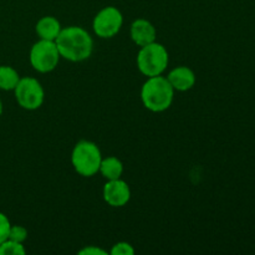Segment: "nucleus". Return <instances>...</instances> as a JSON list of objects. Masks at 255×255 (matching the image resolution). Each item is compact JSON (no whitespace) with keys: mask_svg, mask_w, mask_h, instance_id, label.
I'll return each instance as SVG.
<instances>
[{"mask_svg":"<svg viewBox=\"0 0 255 255\" xmlns=\"http://www.w3.org/2000/svg\"><path fill=\"white\" fill-rule=\"evenodd\" d=\"M55 44L60 56L71 62L85 61L94 51V40L81 26H67L61 29Z\"/></svg>","mask_w":255,"mask_h":255,"instance_id":"nucleus-1","label":"nucleus"},{"mask_svg":"<svg viewBox=\"0 0 255 255\" xmlns=\"http://www.w3.org/2000/svg\"><path fill=\"white\" fill-rule=\"evenodd\" d=\"M174 92L167 77L162 75L147 77L141 89L142 104L151 112H164L172 106Z\"/></svg>","mask_w":255,"mask_h":255,"instance_id":"nucleus-2","label":"nucleus"},{"mask_svg":"<svg viewBox=\"0 0 255 255\" xmlns=\"http://www.w3.org/2000/svg\"><path fill=\"white\" fill-rule=\"evenodd\" d=\"M102 154L95 142L82 139L75 144L71 152V163L75 171L82 177H92L99 173Z\"/></svg>","mask_w":255,"mask_h":255,"instance_id":"nucleus-3","label":"nucleus"},{"mask_svg":"<svg viewBox=\"0 0 255 255\" xmlns=\"http://www.w3.org/2000/svg\"><path fill=\"white\" fill-rule=\"evenodd\" d=\"M169 62V55L166 47L153 41L142 46L137 54V67L147 77L158 76L166 71Z\"/></svg>","mask_w":255,"mask_h":255,"instance_id":"nucleus-4","label":"nucleus"},{"mask_svg":"<svg viewBox=\"0 0 255 255\" xmlns=\"http://www.w3.org/2000/svg\"><path fill=\"white\" fill-rule=\"evenodd\" d=\"M60 59L61 56L55 41L40 39L30 49V64L35 71L41 74L54 71L59 65Z\"/></svg>","mask_w":255,"mask_h":255,"instance_id":"nucleus-5","label":"nucleus"},{"mask_svg":"<svg viewBox=\"0 0 255 255\" xmlns=\"http://www.w3.org/2000/svg\"><path fill=\"white\" fill-rule=\"evenodd\" d=\"M14 94L17 105L27 111H35L44 104V87L39 80L34 77H20Z\"/></svg>","mask_w":255,"mask_h":255,"instance_id":"nucleus-6","label":"nucleus"},{"mask_svg":"<svg viewBox=\"0 0 255 255\" xmlns=\"http://www.w3.org/2000/svg\"><path fill=\"white\" fill-rule=\"evenodd\" d=\"M124 25V15L117 7L106 6L100 10L94 17L92 29L101 39H111L116 36Z\"/></svg>","mask_w":255,"mask_h":255,"instance_id":"nucleus-7","label":"nucleus"},{"mask_svg":"<svg viewBox=\"0 0 255 255\" xmlns=\"http://www.w3.org/2000/svg\"><path fill=\"white\" fill-rule=\"evenodd\" d=\"M102 197L109 206L120 208L126 206L131 199V189L124 179H112L107 181L102 189Z\"/></svg>","mask_w":255,"mask_h":255,"instance_id":"nucleus-8","label":"nucleus"},{"mask_svg":"<svg viewBox=\"0 0 255 255\" xmlns=\"http://www.w3.org/2000/svg\"><path fill=\"white\" fill-rule=\"evenodd\" d=\"M131 39L137 46L142 47L156 41L157 30L151 21L146 19H137L131 24L129 29Z\"/></svg>","mask_w":255,"mask_h":255,"instance_id":"nucleus-9","label":"nucleus"},{"mask_svg":"<svg viewBox=\"0 0 255 255\" xmlns=\"http://www.w3.org/2000/svg\"><path fill=\"white\" fill-rule=\"evenodd\" d=\"M167 80L174 91L184 92L191 90L196 85V74L187 66H177L169 71Z\"/></svg>","mask_w":255,"mask_h":255,"instance_id":"nucleus-10","label":"nucleus"},{"mask_svg":"<svg viewBox=\"0 0 255 255\" xmlns=\"http://www.w3.org/2000/svg\"><path fill=\"white\" fill-rule=\"evenodd\" d=\"M61 29V24L54 16H42L35 26L37 36L41 40H49V41H55Z\"/></svg>","mask_w":255,"mask_h":255,"instance_id":"nucleus-11","label":"nucleus"},{"mask_svg":"<svg viewBox=\"0 0 255 255\" xmlns=\"http://www.w3.org/2000/svg\"><path fill=\"white\" fill-rule=\"evenodd\" d=\"M99 172L102 174L104 178L107 179V181L119 179L121 178L122 173H124V163L115 156L102 158Z\"/></svg>","mask_w":255,"mask_h":255,"instance_id":"nucleus-12","label":"nucleus"},{"mask_svg":"<svg viewBox=\"0 0 255 255\" xmlns=\"http://www.w3.org/2000/svg\"><path fill=\"white\" fill-rule=\"evenodd\" d=\"M19 80L20 75L14 67L7 66V65L0 66V90H2V91H14Z\"/></svg>","mask_w":255,"mask_h":255,"instance_id":"nucleus-13","label":"nucleus"},{"mask_svg":"<svg viewBox=\"0 0 255 255\" xmlns=\"http://www.w3.org/2000/svg\"><path fill=\"white\" fill-rule=\"evenodd\" d=\"M26 253L24 244L6 239L0 244V255H24Z\"/></svg>","mask_w":255,"mask_h":255,"instance_id":"nucleus-14","label":"nucleus"},{"mask_svg":"<svg viewBox=\"0 0 255 255\" xmlns=\"http://www.w3.org/2000/svg\"><path fill=\"white\" fill-rule=\"evenodd\" d=\"M9 239L24 244V242L27 239V229L22 226H11L9 232Z\"/></svg>","mask_w":255,"mask_h":255,"instance_id":"nucleus-15","label":"nucleus"},{"mask_svg":"<svg viewBox=\"0 0 255 255\" xmlns=\"http://www.w3.org/2000/svg\"><path fill=\"white\" fill-rule=\"evenodd\" d=\"M111 255H133L134 249L127 242H119V243L115 244L111 249Z\"/></svg>","mask_w":255,"mask_h":255,"instance_id":"nucleus-16","label":"nucleus"},{"mask_svg":"<svg viewBox=\"0 0 255 255\" xmlns=\"http://www.w3.org/2000/svg\"><path fill=\"white\" fill-rule=\"evenodd\" d=\"M11 223H10L7 216L0 212V244L9 239V232Z\"/></svg>","mask_w":255,"mask_h":255,"instance_id":"nucleus-17","label":"nucleus"},{"mask_svg":"<svg viewBox=\"0 0 255 255\" xmlns=\"http://www.w3.org/2000/svg\"><path fill=\"white\" fill-rule=\"evenodd\" d=\"M80 255H107V252L104 251V249L99 248V247L90 246L86 247V248L79 251Z\"/></svg>","mask_w":255,"mask_h":255,"instance_id":"nucleus-18","label":"nucleus"},{"mask_svg":"<svg viewBox=\"0 0 255 255\" xmlns=\"http://www.w3.org/2000/svg\"><path fill=\"white\" fill-rule=\"evenodd\" d=\"M2 111H4V107H2V101L0 100V116L2 115Z\"/></svg>","mask_w":255,"mask_h":255,"instance_id":"nucleus-19","label":"nucleus"}]
</instances>
